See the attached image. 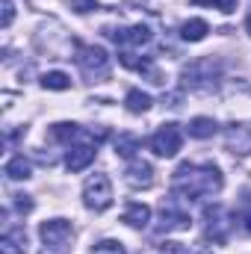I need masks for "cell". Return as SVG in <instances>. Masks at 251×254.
<instances>
[{
	"instance_id": "obj_1",
	"label": "cell",
	"mask_w": 251,
	"mask_h": 254,
	"mask_svg": "<svg viewBox=\"0 0 251 254\" xmlns=\"http://www.w3.org/2000/svg\"><path fill=\"white\" fill-rule=\"evenodd\" d=\"M225 187L222 181V172L219 166L213 163H201V166H192V163H181L175 178H172V192L181 198V201H198V198H213L219 195Z\"/></svg>"
},
{
	"instance_id": "obj_2",
	"label": "cell",
	"mask_w": 251,
	"mask_h": 254,
	"mask_svg": "<svg viewBox=\"0 0 251 254\" xmlns=\"http://www.w3.org/2000/svg\"><path fill=\"white\" fill-rule=\"evenodd\" d=\"M184 86L192 92H213L219 77H222V63L213 60V57H201V60H192L184 68Z\"/></svg>"
},
{
	"instance_id": "obj_3",
	"label": "cell",
	"mask_w": 251,
	"mask_h": 254,
	"mask_svg": "<svg viewBox=\"0 0 251 254\" xmlns=\"http://www.w3.org/2000/svg\"><path fill=\"white\" fill-rule=\"evenodd\" d=\"M83 204L89 210H95V213H104L113 204V184H110L107 175L95 172V175L86 178V184H83Z\"/></svg>"
},
{
	"instance_id": "obj_4",
	"label": "cell",
	"mask_w": 251,
	"mask_h": 254,
	"mask_svg": "<svg viewBox=\"0 0 251 254\" xmlns=\"http://www.w3.org/2000/svg\"><path fill=\"white\" fill-rule=\"evenodd\" d=\"M77 65L89 80H104L110 74V54L98 45H80L77 48Z\"/></svg>"
},
{
	"instance_id": "obj_5",
	"label": "cell",
	"mask_w": 251,
	"mask_h": 254,
	"mask_svg": "<svg viewBox=\"0 0 251 254\" xmlns=\"http://www.w3.org/2000/svg\"><path fill=\"white\" fill-rule=\"evenodd\" d=\"M181 145H184V133H181V127L175 125V122H169V125H163L154 136H151V151L157 154V157H178V151H181Z\"/></svg>"
},
{
	"instance_id": "obj_6",
	"label": "cell",
	"mask_w": 251,
	"mask_h": 254,
	"mask_svg": "<svg viewBox=\"0 0 251 254\" xmlns=\"http://www.w3.org/2000/svg\"><path fill=\"white\" fill-rule=\"evenodd\" d=\"M189 225V213L184 210V204H181V198L175 195V198H169V201H163V207H160V225H157V231L160 234H172V231H187Z\"/></svg>"
},
{
	"instance_id": "obj_7",
	"label": "cell",
	"mask_w": 251,
	"mask_h": 254,
	"mask_svg": "<svg viewBox=\"0 0 251 254\" xmlns=\"http://www.w3.org/2000/svg\"><path fill=\"white\" fill-rule=\"evenodd\" d=\"M39 237H42V243L51 252H63L65 246L71 243V237H74V228H71L68 219H48V222H42Z\"/></svg>"
},
{
	"instance_id": "obj_8",
	"label": "cell",
	"mask_w": 251,
	"mask_h": 254,
	"mask_svg": "<svg viewBox=\"0 0 251 254\" xmlns=\"http://www.w3.org/2000/svg\"><path fill=\"white\" fill-rule=\"evenodd\" d=\"M125 181H127L130 190H151L154 187V166L148 160L133 157L130 166H127V172H125Z\"/></svg>"
},
{
	"instance_id": "obj_9",
	"label": "cell",
	"mask_w": 251,
	"mask_h": 254,
	"mask_svg": "<svg viewBox=\"0 0 251 254\" xmlns=\"http://www.w3.org/2000/svg\"><path fill=\"white\" fill-rule=\"evenodd\" d=\"M107 36L122 48H127V45L130 48H145L151 42V27L136 24V27H122V30H107Z\"/></svg>"
},
{
	"instance_id": "obj_10",
	"label": "cell",
	"mask_w": 251,
	"mask_h": 254,
	"mask_svg": "<svg viewBox=\"0 0 251 254\" xmlns=\"http://www.w3.org/2000/svg\"><path fill=\"white\" fill-rule=\"evenodd\" d=\"M204 222H207V237H210L213 243H225V240H228V228H231V222H228L222 204L207 207V210H204Z\"/></svg>"
},
{
	"instance_id": "obj_11",
	"label": "cell",
	"mask_w": 251,
	"mask_h": 254,
	"mask_svg": "<svg viewBox=\"0 0 251 254\" xmlns=\"http://www.w3.org/2000/svg\"><path fill=\"white\" fill-rule=\"evenodd\" d=\"M95 154H98V148L89 145V142H83V145H71V151L65 154V169H68V172H83V169L92 166Z\"/></svg>"
},
{
	"instance_id": "obj_12",
	"label": "cell",
	"mask_w": 251,
	"mask_h": 254,
	"mask_svg": "<svg viewBox=\"0 0 251 254\" xmlns=\"http://www.w3.org/2000/svg\"><path fill=\"white\" fill-rule=\"evenodd\" d=\"M225 142H228V151L234 154H251V125H234L225 130Z\"/></svg>"
},
{
	"instance_id": "obj_13",
	"label": "cell",
	"mask_w": 251,
	"mask_h": 254,
	"mask_svg": "<svg viewBox=\"0 0 251 254\" xmlns=\"http://www.w3.org/2000/svg\"><path fill=\"white\" fill-rule=\"evenodd\" d=\"M125 225H130V228H148V222H151V207L148 204H142V201H133V204H127L125 207Z\"/></svg>"
},
{
	"instance_id": "obj_14",
	"label": "cell",
	"mask_w": 251,
	"mask_h": 254,
	"mask_svg": "<svg viewBox=\"0 0 251 254\" xmlns=\"http://www.w3.org/2000/svg\"><path fill=\"white\" fill-rule=\"evenodd\" d=\"M119 63L125 65V68H130V71L151 74V77H154V83H163V80H160V74L151 68V60H148V57H139V54H133V51H122V54H119Z\"/></svg>"
},
{
	"instance_id": "obj_15",
	"label": "cell",
	"mask_w": 251,
	"mask_h": 254,
	"mask_svg": "<svg viewBox=\"0 0 251 254\" xmlns=\"http://www.w3.org/2000/svg\"><path fill=\"white\" fill-rule=\"evenodd\" d=\"M24 249H27L24 228H12L0 237V254H24Z\"/></svg>"
},
{
	"instance_id": "obj_16",
	"label": "cell",
	"mask_w": 251,
	"mask_h": 254,
	"mask_svg": "<svg viewBox=\"0 0 251 254\" xmlns=\"http://www.w3.org/2000/svg\"><path fill=\"white\" fill-rule=\"evenodd\" d=\"M207 33H210V24H207L204 18H189L187 24L181 27L184 42H204V39H207Z\"/></svg>"
},
{
	"instance_id": "obj_17",
	"label": "cell",
	"mask_w": 251,
	"mask_h": 254,
	"mask_svg": "<svg viewBox=\"0 0 251 254\" xmlns=\"http://www.w3.org/2000/svg\"><path fill=\"white\" fill-rule=\"evenodd\" d=\"M139 148H142V142H139L136 133H119V139H116V154H119V157L133 160Z\"/></svg>"
},
{
	"instance_id": "obj_18",
	"label": "cell",
	"mask_w": 251,
	"mask_h": 254,
	"mask_svg": "<svg viewBox=\"0 0 251 254\" xmlns=\"http://www.w3.org/2000/svg\"><path fill=\"white\" fill-rule=\"evenodd\" d=\"M187 130H189V136H192V139H210V136L219 130V125H216L213 119H207V116H198V119H192V122H189Z\"/></svg>"
},
{
	"instance_id": "obj_19",
	"label": "cell",
	"mask_w": 251,
	"mask_h": 254,
	"mask_svg": "<svg viewBox=\"0 0 251 254\" xmlns=\"http://www.w3.org/2000/svg\"><path fill=\"white\" fill-rule=\"evenodd\" d=\"M30 160H24V154H15L9 163H6V178L9 181H27L30 178Z\"/></svg>"
},
{
	"instance_id": "obj_20",
	"label": "cell",
	"mask_w": 251,
	"mask_h": 254,
	"mask_svg": "<svg viewBox=\"0 0 251 254\" xmlns=\"http://www.w3.org/2000/svg\"><path fill=\"white\" fill-rule=\"evenodd\" d=\"M125 104H127V110H130L133 116H142V113L151 110V95H145L142 89H130L127 98H125Z\"/></svg>"
},
{
	"instance_id": "obj_21",
	"label": "cell",
	"mask_w": 251,
	"mask_h": 254,
	"mask_svg": "<svg viewBox=\"0 0 251 254\" xmlns=\"http://www.w3.org/2000/svg\"><path fill=\"white\" fill-rule=\"evenodd\" d=\"M42 86L51 89V92H65V89H71V77L65 71H48L42 77Z\"/></svg>"
},
{
	"instance_id": "obj_22",
	"label": "cell",
	"mask_w": 251,
	"mask_h": 254,
	"mask_svg": "<svg viewBox=\"0 0 251 254\" xmlns=\"http://www.w3.org/2000/svg\"><path fill=\"white\" fill-rule=\"evenodd\" d=\"M51 136H54L57 142H71V139H77V136H80V127L71 125V122H60V125L51 127Z\"/></svg>"
},
{
	"instance_id": "obj_23",
	"label": "cell",
	"mask_w": 251,
	"mask_h": 254,
	"mask_svg": "<svg viewBox=\"0 0 251 254\" xmlns=\"http://www.w3.org/2000/svg\"><path fill=\"white\" fill-rule=\"evenodd\" d=\"M89 254H127V252H125V246H122L119 240H101V243L92 246Z\"/></svg>"
},
{
	"instance_id": "obj_24",
	"label": "cell",
	"mask_w": 251,
	"mask_h": 254,
	"mask_svg": "<svg viewBox=\"0 0 251 254\" xmlns=\"http://www.w3.org/2000/svg\"><path fill=\"white\" fill-rule=\"evenodd\" d=\"M12 21H15V3H12V0H3V18H0V27L9 30Z\"/></svg>"
},
{
	"instance_id": "obj_25",
	"label": "cell",
	"mask_w": 251,
	"mask_h": 254,
	"mask_svg": "<svg viewBox=\"0 0 251 254\" xmlns=\"http://www.w3.org/2000/svg\"><path fill=\"white\" fill-rule=\"evenodd\" d=\"M77 15H86V12H92V9H98V0H71L68 3Z\"/></svg>"
},
{
	"instance_id": "obj_26",
	"label": "cell",
	"mask_w": 251,
	"mask_h": 254,
	"mask_svg": "<svg viewBox=\"0 0 251 254\" xmlns=\"http://www.w3.org/2000/svg\"><path fill=\"white\" fill-rule=\"evenodd\" d=\"M12 198H15L12 204H15V210H18V213H30V210H33V201H30V195H12Z\"/></svg>"
},
{
	"instance_id": "obj_27",
	"label": "cell",
	"mask_w": 251,
	"mask_h": 254,
	"mask_svg": "<svg viewBox=\"0 0 251 254\" xmlns=\"http://www.w3.org/2000/svg\"><path fill=\"white\" fill-rule=\"evenodd\" d=\"M160 254H187V249L181 243H163L160 246Z\"/></svg>"
},
{
	"instance_id": "obj_28",
	"label": "cell",
	"mask_w": 251,
	"mask_h": 254,
	"mask_svg": "<svg viewBox=\"0 0 251 254\" xmlns=\"http://www.w3.org/2000/svg\"><path fill=\"white\" fill-rule=\"evenodd\" d=\"M219 9H222L225 15H231V12L237 9V0H222V3H219Z\"/></svg>"
},
{
	"instance_id": "obj_29",
	"label": "cell",
	"mask_w": 251,
	"mask_h": 254,
	"mask_svg": "<svg viewBox=\"0 0 251 254\" xmlns=\"http://www.w3.org/2000/svg\"><path fill=\"white\" fill-rule=\"evenodd\" d=\"M192 3H195V6H210V9L216 6V9H219V3H222V0H192Z\"/></svg>"
},
{
	"instance_id": "obj_30",
	"label": "cell",
	"mask_w": 251,
	"mask_h": 254,
	"mask_svg": "<svg viewBox=\"0 0 251 254\" xmlns=\"http://www.w3.org/2000/svg\"><path fill=\"white\" fill-rule=\"evenodd\" d=\"M187 254H213V252H210L207 246H192V249H189Z\"/></svg>"
},
{
	"instance_id": "obj_31",
	"label": "cell",
	"mask_w": 251,
	"mask_h": 254,
	"mask_svg": "<svg viewBox=\"0 0 251 254\" xmlns=\"http://www.w3.org/2000/svg\"><path fill=\"white\" fill-rule=\"evenodd\" d=\"M246 33L251 36V12H249V18H246Z\"/></svg>"
},
{
	"instance_id": "obj_32",
	"label": "cell",
	"mask_w": 251,
	"mask_h": 254,
	"mask_svg": "<svg viewBox=\"0 0 251 254\" xmlns=\"http://www.w3.org/2000/svg\"><path fill=\"white\" fill-rule=\"evenodd\" d=\"M246 231L251 234V210H249V216H246Z\"/></svg>"
}]
</instances>
